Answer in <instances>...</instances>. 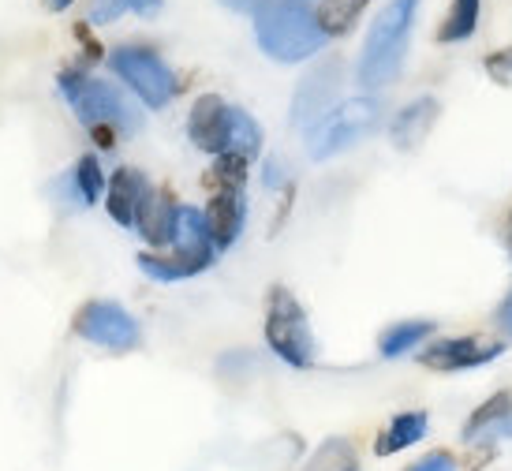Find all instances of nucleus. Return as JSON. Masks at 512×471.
<instances>
[{"label": "nucleus", "mask_w": 512, "mask_h": 471, "mask_svg": "<svg viewBox=\"0 0 512 471\" xmlns=\"http://www.w3.org/2000/svg\"><path fill=\"white\" fill-rule=\"evenodd\" d=\"M509 438H512V412H509V415H501V419L494 423V427H486L483 434L475 438V445H486V449H490V445L509 442Z\"/></svg>", "instance_id": "24"}, {"label": "nucleus", "mask_w": 512, "mask_h": 471, "mask_svg": "<svg viewBox=\"0 0 512 471\" xmlns=\"http://www.w3.org/2000/svg\"><path fill=\"white\" fill-rule=\"evenodd\" d=\"M157 187L146 180L139 169H116L109 176V184H105V206H109V217H113L116 225H124V229H139V221H143L146 206L154 199Z\"/></svg>", "instance_id": "13"}, {"label": "nucleus", "mask_w": 512, "mask_h": 471, "mask_svg": "<svg viewBox=\"0 0 512 471\" xmlns=\"http://www.w3.org/2000/svg\"><path fill=\"white\" fill-rule=\"evenodd\" d=\"M438 113L441 105L438 98H415L412 105H404L397 116H393V124H389V139L397 150H419L423 139L430 135V128L438 124Z\"/></svg>", "instance_id": "14"}, {"label": "nucleus", "mask_w": 512, "mask_h": 471, "mask_svg": "<svg viewBox=\"0 0 512 471\" xmlns=\"http://www.w3.org/2000/svg\"><path fill=\"white\" fill-rule=\"evenodd\" d=\"M404 471H456V460H453V453L438 449V453H430V457L415 460L412 468H404Z\"/></svg>", "instance_id": "25"}, {"label": "nucleus", "mask_w": 512, "mask_h": 471, "mask_svg": "<svg viewBox=\"0 0 512 471\" xmlns=\"http://www.w3.org/2000/svg\"><path fill=\"white\" fill-rule=\"evenodd\" d=\"M498 326L505 329V333H509V337H512V292H509V296H505V303H501V307H498Z\"/></svg>", "instance_id": "28"}, {"label": "nucleus", "mask_w": 512, "mask_h": 471, "mask_svg": "<svg viewBox=\"0 0 512 471\" xmlns=\"http://www.w3.org/2000/svg\"><path fill=\"white\" fill-rule=\"evenodd\" d=\"M217 258V243L210 236L206 214L195 206H180V221H176V240L165 255L146 251L139 255V270L150 273L154 281H187L195 273L210 270Z\"/></svg>", "instance_id": "5"}, {"label": "nucleus", "mask_w": 512, "mask_h": 471, "mask_svg": "<svg viewBox=\"0 0 512 471\" xmlns=\"http://www.w3.org/2000/svg\"><path fill=\"white\" fill-rule=\"evenodd\" d=\"M303 471H359V449L348 438H326L303 464Z\"/></svg>", "instance_id": "18"}, {"label": "nucleus", "mask_w": 512, "mask_h": 471, "mask_svg": "<svg viewBox=\"0 0 512 471\" xmlns=\"http://www.w3.org/2000/svg\"><path fill=\"white\" fill-rule=\"evenodd\" d=\"M75 337L98 344V348H109V352H131L139 348V322L131 318L116 300H90L83 303L72 318Z\"/></svg>", "instance_id": "10"}, {"label": "nucleus", "mask_w": 512, "mask_h": 471, "mask_svg": "<svg viewBox=\"0 0 512 471\" xmlns=\"http://www.w3.org/2000/svg\"><path fill=\"white\" fill-rule=\"evenodd\" d=\"M430 333H434V322H423V318H412V322H397V326H389L378 337V352L385 359H397L404 352H412L419 344L427 341Z\"/></svg>", "instance_id": "17"}, {"label": "nucleus", "mask_w": 512, "mask_h": 471, "mask_svg": "<svg viewBox=\"0 0 512 471\" xmlns=\"http://www.w3.org/2000/svg\"><path fill=\"white\" fill-rule=\"evenodd\" d=\"M60 94L68 98L75 116L90 128V135L101 146H113L116 135H131V131L143 128L139 109L105 79H94L86 72H60Z\"/></svg>", "instance_id": "3"}, {"label": "nucleus", "mask_w": 512, "mask_h": 471, "mask_svg": "<svg viewBox=\"0 0 512 471\" xmlns=\"http://www.w3.org/2000/svg\"><path fill=\"white\" fill-rule=\"evenodd\" d=\"M483 68L494 83L512 86V45H505V49H498V53H490V57L483 60Z\"/></svg>", "instance_id": "23"}, {"label": "nucleus", "mask_w": 512, "mask_h": 471, "mask_svg": "<svg viewBox=\"0 0 512 471\" xmlns=\"http://www.w3.org/2000/svg\"><path fill=\"white\" fill-rule=\"evenodd\" d=\"M225 8H232V12H255L258 0H221Z\"/></svg>", "instance_id": "29"}, {"label": "nucleus", "mask_w": 512, "mask_h": 471, "mask_svg": "<svg viewBox=\"0 0 512 471\" xmlns=\"http://www.w3.org/2000/svg\"><path fill=\"white\" fill-rule=\"evenodd\" d=\"M176 221H180V202L172 199L169 191H154V199H150L143 221H139V232L146 236V243L169 251L172 240H176Z\"/></svg>", "instance_id": "16"}, {"label": "nucleus", "mask_w": 512, "mask_h": 471, "mask_svg": "<svg viewBox=\"0 0 512 471\" xmlns=\"http://www.w3.org/2000/svg\"><path fill=\"white\" fill-rule=\"evenodd\" d=\"M415 12H419V0H389L370 23L363 57H359V83L367 90H382L400 75V64L408 57V42H412Z\"/></svg>", "instance_id": "4"}, {"label": "nucleus", "mask_w": 512, "mask_h": 471, "mask_svg": "<svg viewBox=\"0 0 512 471\" xmlns=\"http://www.w3.org/2000/svg\"><path fill=\"white\" fill-rule=\"evenodd\" d=\"M68 4H72V0H45V8H49V12H64Z\"/></svg>", "instance_id": "30"}, {"label": "nucleus", "mask_w": 512, "mask_h": 471, "mask_svg": "<svg viewBox=\"0 0 512 471\" xmlns=\"http://www.w3.org/2000/svg\"><path fill=\"white\" fill-rule=\"evenodd\" d=\"M206 187H210V202L202 214H206L217 251H225L240 240L247 225V161L217 157V165L206 172Z\"/></svg>", "instance_id": "7"}, {"label": "nucleus", "mask_w": 512, "mask_h": 471, "mask_svg": "<svg viewBox=\"0 0 512 471\" xmlns=\"http://www.w3.org/2000/svg\"><path fill=\"white\" fill-rule=\"evenodd\" d=\"M430 430V415L427 412H400L389 419V427L382 430V438L374 442V453L378 457H393V453H404L427 438Z\"/></svg>", "instance_id": "15"}, {"label": "nucleus", "mask_w": 512, "mask_h": 471, "mask_svg": "<svg viewBox=\"0 0 512 471\" xmlns=\"http://www.w3.org/2000/svg\"><path fill=\"white\" fill-rule=\"evenodd\" d=\"M363 8H367V0H322L314 19H318V27L326 30V38H341V34L356 27Z\"/></svg>", "instance_id": "19"}, {"label": "nucleus", "mask_w": 512, "mask_h": 471, "mask_svg": "<svg viewBox=\"0 0 512 471\" xmlns=\"http://www.w3.org/2000/svg\"><path fill=\"white\" fill-rule=\"evenodd\" d=\"M266 344L273 348V356L296 371H311L318 356L307 314L296 296L281 285L270 288V300H266Z\"/></svg>", "instance_id": "8"}, {"label": "nucleus", "mask_w": 512, "mask_h": 471, "mask_svg": "<svg viewBox=\"0 0 512 471\" xmlns=\"http://www.w3.org/2000/svg\"><path fill=\"white\" fill-rule=\"evenodd\" d=\"M479 8H483V0H453L445 23H441V30H438V42H445V45L468 42L471 34H475V27H479Z\"/></svg>", "instance_id": "20"}, {"label": "nucleus", "mask_w": 512, "mask_h": 471, "mask_svg": "<svg viewBox=\"0 0 512 471\" xmlns=\"http://www.w3.org/2000/svg\"><path fill=\"white\" fill-rule=\"evenodd\" d=\"M128 8L131 12H139L143 19H154V15L165 8V0H128Z\"/></svg>", "instance_id": "27"}, {"label": "nucleus", "mask_w": 512, "mask_h": 471, "mask_svg": "<svg viewBox=\"0 0 512 471\" xmlns=\"http://www.w3.org/2000/svg\"><path fill=\"white\" fill-rule=\"evenodd\" d=\"M72 195L83 202V206H94V202L105 195V172H101L98 157H94V154H86V157H79V161H75Z\"/></svg>", "instance_id": "21"}, {"label": "nucleus", "mask_w": 512, "mask_h": 471, "mask_svg": "<svg viewBox=\"0 0 512 471\" xmlns=\"http://www.w3.org/2000/svg\"><path fill=\"white\" fill-rule=\"evenodd\" d=\"M109 68L116 72V79L128 83V90L146 109H165L180 90L176 72L146 45H116L109 53Z\"/></svg>", "instance_id": "9"}, {"label": "nucleus", "mask_w": 512, "mask_h": 471, "mask_svg": "<svg viewBox=\"0 0 512 471\" xmlns=\"http://www.w3.org/2000/svg\"><path fill=\"white\" fill-rule=\"evenodd\" d=\"M258 49L277 64H299L326 49V30L303 0H266L255 8Z\"/></svg>", "instance_id": "1"}, {"label": "nucleus", "mask_w": 512, "mask_h": 471, "mask_svg": "<svg viewBox=\"0 0 512 471\" xmlns=\"http://www.w3.org/2000/svg\"><path fill=\"white\" fill-rule=\"evenodd\" d=\"M124 8H128V0H98L90 19H94V23H113V19H120Z\"/></svg>", "instance_id": "26"}, {"label": "nucleus", "mask_w": 512, "mask_h": 471, "mask_svg": "<svg viewBox=\"0 0 512 471\" xmlns=\"http://www.w3.org/2000/svg\"><path fill=\"white\" fill-rule=\"evenodd\" d=\"M505 352L501 341H490V337H445V341H434L419 352V363L430 367V371H475V367H486L490 359H498Z\"/></svg>", "instance_id": "12"}, {"label": "nucleus", "mask_w": 512, "mask_h": 471, "mask_svg": "<svg viewBox=\"0 0 512 471\" xmlns=\"http://www.w3.org/2000/svg\"><path fill=\"white\" fill-rule=\"evenodd\" d=\"M344 83V64L337 57L322 60L314 72H307L296 86V98H292V124L296 128H311L314 120L333 109V98L341 94Z\"/></svg>", "instance_id": "11"}, {"label": "nucleus", "mask_w": 512, "mask_h": 471, "mask_svg": "<svg viewBox=\"0 0 512 471\" xmlns=\"http://www.w3.org/2000/svg\"><path fill=\"white\" fill-rule=\"evenodd\" d=\"M378 124H382V101L370 98V94L348 98L341 105H333L322 120H314L307 128V154L314 161H329V157L359 146L367 135H374Z\"/></svg>", "instance_id": "6"}, {"label": "nucleus", "mask_w": 512, "mask_h": 471, "mask_svg": "<svg viewBox=\"0 0 512 471\" xmlns=\"http://www.w3.org/2000/svg\"><path fill=\"white\" fill-rule=\"evenodd\" d=\"M187 139L202 154L240 157V161H251L262 150V128L255 124V116L240 105H228L217 94H202L195 101V109L187 116Z\"/></svg>", "instance_id": "2"}, {"label": "nucleus", "mask_w": 512, "mask_h": 471, "mask_svg": "<svg viewBox=\"0 0 512 471\" xmlns=\"http://www.w3.org/2000/svg\"><path fill=\"white\" fill-rule=\"evenodd\" d=\"M512 412V393H498V397H490L486 404H479L475 412L468 415V427H464V442H475L486 427H494L501 415Z\"/></svg>", "instance_id": "22"}]
</instances>
